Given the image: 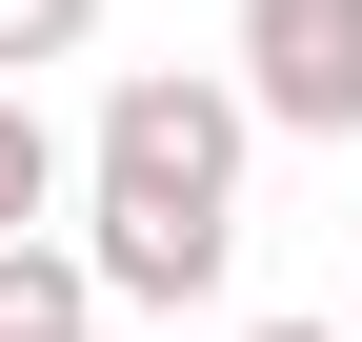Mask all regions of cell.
<instances>
[{"instance_id":"6da1fadb","label":"cell","mask_w":362,"mask_h":342,"mask_svg":"<svg viewBox=\"0 0 362 342\" xmlns=\"http://www.w3.org/2000/svg\"><path fill=\"white\" fill-rule=\"evenodd\" d=\"M242 161H262V121H242L221 61H121L101 141H81V201H121V222H242Z\"/></svg>"},{"instance_id":"7a4b0ae2","label":"cell","mask_w":362,"mask_h":342,"mask_svg":"<svg viewBox=\"0 0 362 342\" xmlns=\"http://www.w3.org/2000/svg\"><path fill=\"white\" fill-rule=\"evenodd\" d=\"M221 81H242L262 141H362V0H242Z\"/></svg>"},{"instance_id":"3957f363","label":"cell","mask_w":362,"mask_h":342,"mask_svg":"<svg viewBox=\"0 0 362 342\" xmlns=\"http://www.w3.org/2000/svg\"><path fill=\"white\" fill-rule=\"evenodd\" d=\"M81 282H101V322H121V302L181 322V302L242 282V222H121V201H81Z\"/></svg>"},{"instance_id":"277c9868","label":"cell","mask_w":362,"mask_h":342,"mask_svg":"<svg viewBox=\"0 0 362 342\" xmlns=\"http://www.w3.org/2000/svg\"><path fill=\"white\" fill-rule=\"evenodd\" d=\"M61 201H81V161H61V121L0 81V242H61Z\"/></svg>"},{"instance_id":"5b68a950","label":"cell","mask_w":362,"mask_h":342,"mask_svg":"<svg viewBox=\"0 0 362 342\" xmlns=\"http://www.w3.org/2000/svg\"><path fill=\"white\" fill-rule=\"evenodd\" d=\"M0 342H101V282H81V242H0Z\"/></svg>"},{"instance_id":"8992f818","label":"cell","mask_w":362,"mask_h":342,"mask_svg":"<svg viewBox=\"0 0 362 342\" xmlns=\"http://www.w3.org/2000/svg\"><path fill=\"white\" fill-rule=\"evenodd\" d=\"M81 40H101V0H0V81H21V101H40V61H81Z\"/></svg>"},{"instance_id":"52a82bcc","label":"cell","mask_w":362,"mask_h":342,"mask_svg":"<svg viewBox=\"0 0 362 342\" xmlns=\"http://www.w3.org/2000/svg\"><path fill=\"white\" fill-rule=\"evenodd\" d=\"M242 342H342V322H242Z\"/></svg>"},{"instance_id":"ba28073f","label":"cell","mask_w":362,"mask_h":342,"mask_svg":"<svg viewBox=\"0 0 362 342\" xmlns=\"http://www.w3.org/2000/svg\"><path fill=\"white\" fill-rule=\"evenodd\" d=\"M342 342H362V302H342Z\"/></svg>"}]
</instances>
